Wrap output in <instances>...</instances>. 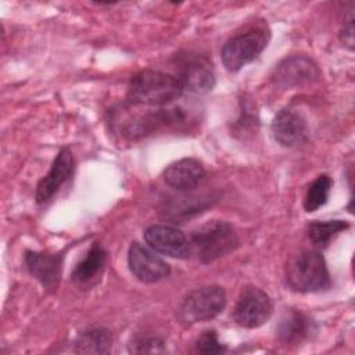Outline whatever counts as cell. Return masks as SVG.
Masks as SVG:
<instances>
[{"instance_id":"cell-1","label":"cell","mask_w":355,"mask_h":355,"mask_svg":"<svg viewBox=\"0 0 355 355\" xmlns=\"http://www.w3.org/2000/svg\"><path fill=\"white\" fill-rule=\"evenodd\" d=\"M182 93L183 87L176 76L144 69L132 76L128 86V101L139 105L162 107L178 100Z\"/></svg>"},{"instance_id":"cell-2","label":"cell","mask_w":355,"mask_h":355,"mask_svg":"<svg viewBox=\"0 0 355 355\" xmlns=\"http://www.w3.org/2000/svg\"><path fill=\"white\" fill-rule=\"evenodd\" d=\"M190 252L201 263H211L233 252L239 245L234 227L226 220H208L191 233Z\"/></svg>"},{"instance_id":"cell-3","label":"cell","mask_w":355,"mask_h":355,"mask_svg":"<svg viewBox=\"0 0 355 355\" xmlns=\"http://www.w3.org/2000/svg\"><path fill=\"white\" fill-rule=\"evenodd\" d=\"M286 282L298 293H318L331 284L326 261L318 250H306L293 257L286 266Z\"/></svg>"},{"instance_id":"cell-4","label":"cell","mask_w":355,"mask_h":355,"mask_svg":"<svg viewBox=\"0 0 355 355\" xmlns=\"http://www.w3.org/2000/svg\"><path fill=\"white\" fill-rule=\"evenodd\" d=\"M226 305V293L220 286H204L191 290L178 308V319L183 324H194L218 316Z\"/></svg>"},{"instance_id":"cell-5","label":"cell","mask_w":355,"mask_h":355,"mask_svg":"<svg viewBox=\"0 0 355 355\" xmlns=\"http://www.w3.org/2000/svg\"><path fill=\"white\" fill-rule=\"evenodd\" d=\"M269 32L266 29H251L230 37L220 50V60L230 72L240 71L254 61L268 46Z\"/></svg>"},{"instance_id":"cell-6","label":"cell","mask_w":355,"mask_h":355,"mask_svg":"<svg viewBox=\"0 0 355 355\" xmlns=\"http://www.w3.org/2000/svg\"><path fill=\"white\" fill-rule=\"evenodd\" d=\"M273 312L270 297L255 286H245L233 311L234 322L245 329H255L269 320Z\"/></svg>"},{"instance_id":"cell-7","label":"cell","mask_w":355,"mask_h":355,"mask_svg":"<svg viewBox=\"0 0 355 355\" xmlns=\"http://www.w3.org/2000/svg\"><path fill=\"white\" fill-rule=\"evenodd\" d=\"M320 78L318 64L308 55H290L272 72V82L282 89H295L315 83Z\"/></svg>"},{"instance_id":"cell-8","label":"cell","mask_w":355,"mask_h":355,"mask_svg":"<svg viewBox=\"0 0 355 355\" xmlns=\"http://www.w3.org/2000/svg\"><path fill=\"white\" fill-rule=\"evenodd\" d=\"M178 79L183 90L204 94L215 86L212 64L200 54L186 53L178 61Z\"/></svg>"},{"instance_id":"cell-9","label":"cell","mask_w":355,"mask_h":355,"mask_svg":"<svg viewBox=\"0 0 355 355\" xmlns=\"http://www.w3.org/2000/svg\"><path fill=\"white\" fill-rule=\"evenodd\" d=\"M128 265L130 272L143 283H157L171 273L169 265L162 258L136 241L129 247Z\"/></svg>"},{"instance_id":"cell-10","label":"cell","mask_w":355,"mask_h":355,"mask_svg":"<svg viewBox=\"0 0 355 355\" xmlns=\"http://www.w3.org/2000/svg\"><path fill=\"white\" fill-rule=\"evenodd\" d=\"M144 240L153 251L172 258H186L190 254L189 239L175 226L153 225L144 230Z\"/></svg>"},{"instance_id":"cell-11","label":"cell","mask_w":355,"mask_h":355,"mask_svg":"<svg viewBox=\"0 0 355 355\" xmlns=\"http://www.w3.org/2000/svg\"><path fill=\"white\" fill-rule=\"evenodd\" d=\"M73 172V155L68 148L60 150L49 172L39 180L35 198L37 204H44L53 198L58 189L71 178Z\"/></svg>"},{"instance_id":"cell-12","label":"cell","mask_w":355,"mask_h":355,"mask_svg":"<svg viewBox=\"0 0 355 355\" xmlns=\"http://www.w3.org/2000/svg\"><path fill=\"white\" fill-rule=\"evenodd\" d=\"M270 130L279 144L294 147L306 139L308 125L301 112L291 108H283L275 115Z\"/></svg>"},{"instance_id":"cell-13","label":"cell","mask_w":355,"mask_h":355,"mask_svg":"<svg viewBox=\"0 0 355 355\" xmlns=\"http://www.w3.org/2000/svg\"><path fill=\"white\" fill-rule=\"evenodd\" d=\"M25 265L29 273L46 290L57 288L62 272V257L60 254L26 251Z\"/></svg>"},{"instance_id":"cell-14","label":"cell","mask_w":355,"mask_h":355,"mask_svg":"<svg viewBox=\"0 0 355 355\" xmlns=\"http://www.w3.org/2000/svg\"><path fill=\"white\" fill-rule=\"evenodd\" d=\"M165 183L175 190L189 191L197 187L205 178L202 164L194 158H182L169 164L162 175Z\"/></svg>"},{"instance_id":"cell-15","label":"cell","mask_w":355,"mask_h":355,"mask_svg":"<svg viewBox=\"0 0 355 355\" xmlns=\"http://www.w3.org/2000/svg\"><path fill=\"white\" fill-rule=\"evenodd\" d=\"M107 262V251L100 243H93L86 255L76 263L71 273L72 282L76 284H93L104 272Z\"/></svg>"},{"instance_id":"cell-16","label":"cell","mask_w":355,"mask_h":355,"mask_svg":"<svg viewBox=\"0 0 355 355\" xmlns=\"http://www.w3.org/2000/svg\"><path fill=\"white\" fill-rule=\"evenodd\" d=\"M312 320L302 312L287 311L276 326V337L284 344H298L309 336Z\"/></svg>"},{"instance_id":"cell-17","label":"cell","mask_w":355,"mask_h":355,"mask_svg":"<svg viewBox=\"0 0 355 355\" xmlns=\"http://www.w3.org/2000/svg\"><path fill=\"white\" fill-rule=\"evenodd\" d=\"M112 345V336L107 329H90L79 334L75 351L79 354H107Z\"/></svg>"},{"instance_id":"cell-18","label":"cell","mask_w":355,"mask_h":355,"mask_svg":"<svg viewBox=\"0 0 355 355\" xmlns=\"http://www.w3.org/2000/svg\"><path fill=\"white\" fill-rule=\"evenodd\" d=\"M349 227V223L345 220L334 219V220H313L308 225L306 233L309 240L316 247H326L330 240L338 234L340 232Z\"/></svg>"},{"instance_id":"cell-19","label":"cell","mask_w":355,"mask_h":355,"mask_svg":"<svg viewBox=\"0 0 355 355\" xmlns=\"http://www.w3.org/2000/svg\"><path fill=\"white\" fill-rule=\"evenodd\" d=\"M175 200L176 201H172L169 205H166L164 211L165 218L171 220H182L190 218L191 214H198L208 207V198L180 197Z\"/></svg>"},{"instance_id":"cell-20","label":"cell","mask_w":355,"mask_h":355,"mask_svg":"<svg viewBox=\"0 0 355 355\" xmlns=\"http://www.w3.org/2000/svg\"><path fill=\"white\" fill-rule=\"evenodd\" d=\"M331 179L327 175L318 176L308 187L305 198H304V208L306 212H313L324 205L329 200V194L331 190Z\"/></svg>"},{"instance_id":"cell-21","label":"cell","mask_w":355,"mask_h":355,"mask_svg":"<svg viewBox=\"0 0 355 355\" xmlns=\"http://www.w3.org/2000/svg\"><path fill=\"white\" fill-rule=\"evenodd\" d=\"M196 345H197V349L202 354H220L226 349V347L219 343L218 336L214 330H208L202 333L197 340Z\"/></svg>"},{"instance_id":"cell-22","label":"cell","mask_w":355,"mask_h":355,"mask_svg":"<svg viewBox=\"0 0 355 355\" xmlns=\"http://www.w3.org/2000/svg\"><path fill=\"white\" fill-rule=\"evenodd\" d=\"M162 341L157 337H140L130 344L132 352H162Z\"/></svg>"},{"instance_id":"cell-23","label":"cell","mask_w":355,"mask_h":355,"mask_svg":"<svg viewBox=\"0 0 355 355\" xmlns=\"http://www.w3.org/2000/svg\"><path fill=\"white\" fill-rule=\"evenodd\" d=\"M340 39L345 47H348L349 50L354 49V17H352V14L347 19H344V24L340 29Z\"/></svg>"}]
</instances>
